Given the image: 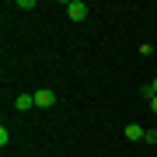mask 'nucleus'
<instances>
[{"mask_svg": "<svg viewBox=\"0 0 157 157\" xmlns=\"http://www.w3.org/2000/svg\"><path fill=\"white\" fill-rule=\"evenodd\" d=\"M150 108H154V112H157V98H150Z\"/></svg>", "mask_w": 157, "mask_h": 157, "instance_id": "423d86ee", "label": "nucleus"}, {"mask_svg": "<svg viewBox=\"0 0 157 157\" xmlns=\"http://www.w3.org/2000/svg\"><path fill=\"white\" fill-rule=\"evenodd\" d=\"M14 108H17V112H28V108H35V94H17V98H14Z\"/></svg>", "mask_w": 157, "mask_h": 157, "instance_id": "20e7f679", "label": "nucleus"}, {"mask_svg": "<svg viewBox=\"0 0 157 157\" xmlns=\"http://www.w3.org/2000/svg\"><path fill=\"white\" fill-rule=\"evenodd\" d=\"M67 14L73 17V21H84V17H87V4H84V0H70V4H67Z\"/></svg>", "mask_w": 157, "mask_h": 157, "instance_id": "f03ea898", "label": "nucleus"}, {"mask_svg": "<svg viewBox=\"0 0 157 157\" xmlns=\"http://www.w3.org/2000/svg\"><path fill=\"white\" fill-rule=\"evenodd\" d=\"M150 84H154V94H157V80H150Z\"/></svg>", "mask_w": 157, "mask_h": 157, "instance_id": "0eeeda50", "label": "nucleus"}, {"mask_svg": "<svg viewBox=\"0 0 157 157\" xmlns=\"http://www.w3.org/2000/svg\"><path fill=\"white\" fill-rule=\"evenodd\" d=\"M140 94H143L147 101H150V98H157V94H154V84H143V91H140Z\"/></svg>", "mask_w": 157, "mask_h": 157, "instance_id": "39448f33", "label": "nucleus"}, {"mask_svg": "<svg viewBox=\"0 0 157 157\" xmlns=\"http://www.w3.org/2000/svg\"><path fill=\"white\" fill-rule=\"evenodd\" d=\"M126 140H133V143L147 140V129H143V126H136V122H129V126H126Z\"/></svg>", "mask_w": 157, "mask_h": 157, "instance_id": "7ed1b4c3", "label": "nucleus"}, {"mask_svg": "<svg viewBox=\"0 0 157 157\" xmlns=\"http://www.w3.org/2000/svg\"><path fill=\"white\" fill-rule=\"evenodd\" d=\"M52 105H56V91H49V87L35 91V108H52Z\"/></svg>", "mask_w": 157, "mask_h": 157, "instance_id": "f257e3e1", "label": "nucleus"}]
</instances>
